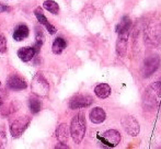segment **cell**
Segmentation results:
<instances>
[{"mask_svg":"<svg viewBox=\"0 0 161 149\" xmlns=\"http://www.w3.org/2000/svg\"><path fill=\"white\" fill-rule=\"evenodd\" d=\"M145 110H156L161 107V81L150 85L144 94Z\"/></svg>","mask_w":161,"mask_h":149,"instance_id":"obj_1","label":"cell"},{"mask_svg":"<svg viewBox=\"0 0 161 149\" xmlns=\"http://www.w3.org/2000/svg\"><path fill=\"white\" fill-rule=\"evenodd\" d=\"M70 135L76 144H80L86 135V117L83 113H79L71 119Z\"/></svg>","mask_w":161,"mask_h":149,"instance_id":"obj_2","label":"cell"},{"mask_svg":"<svg viewBox=\"0 0 161 149\" xmlns=\"http://www.w3.org/2000/svg\"><path fill=\"white\" fill-rule=\"evenodd\" d=\"M145 40L151 45H158L161 40V24L153 21L148 24L145 30Z\"/></svg>","mask_w":161,"mask_h":149,"instance_id":"obj_3","label":"cell"},{"mask_svg":"<svg viewBox=\"0 0 161 149\" xmlns=\"http://www.w3.org/2000/svg\"><path fill=\"white\" fill-rule=\"evenodd\" d=\"M31 89L36 96L40 97H46L49 91V86L47 80L44 78L41 73L36 74V76L33 78V81L31 83Z\"/></svg>","mask_w":161,"mask_h":149,"instance_id":"obj_4","label":"cell"},{"mask_svg":"<svg viewBox=\"0 0 161 149\" xmlns=\"http://www.w3.org/2000/svg\"><path fill=\"white\" fill-rule=\"evenodd\" d=\"M161 59L158 55H150L145 59L142 65V74L144 77H150L160 67Z\"/></svg>","mask_w":161,"mask_h":149,"instance_id":"obj_5","label":"cell"},{"mask_svg":"<svg viewBox=\"0 0 161 149\" xmlns=\"http://www.w3.org/2000/svg\"><path fill=\"white\" fill-rule=\"evenodd\" d=\"M122 126L125 130V132L130 136H137L139 134L140 126L138 121L131 115H125L124 117H122Z\"/></svg>","mask_w":161,"mask_h":149,"instance_id":"obj_6","label":"cell"},{"mask_svg":"<svg viewBox=\"0 0 161 149\" xmlns=\"http://www.w3.org/2000/svg\"><path fill=\"white\" fill-rule=\"evenodd\" d=\"M99 139L102 141V144L108 146V147H115L121 141V135L117 130H108L102 134V136H97Z\"/></svg>","mask_w":161,"mask_h":149,"instance_id":"obj_7","label":"cell"},{"mask_svg":"<svg viewBox=\"0 0 161 149\" xmlns=\"http://www.w3.org/2000/svg\"><path fill=\"white\" fill-rule=\"evenodd\" d=\"M31 119L26 116H22L20 119H15L10 126V133L12 135V137H20L22 134H23L24 130L28 128L29 124H30Z\"/></svg>","mask_w":161,"mask_h":149,"instance_id":"obj_8","label":"cell"},{"mask_svg":"<svg viewBox=\"0 0 161 149\" xmlns=\"http://www.w3.org/2000/svg\"><path fill=\"white\" fill-rule=\"evenodd\" d=\"M93 103V99L90 96H76L75 98H72L69 102L70 109L76 110V109H82V108H88Z\"/></svg>","mask_w":161,"mask_h":149,"instance_id":"obj_9","label":"cell"},{"mask_svg":"<svg viewBox=\"0 0 161 149\" xmlns=\"http://www.w3.org/2000/svg\"><path fill=\"white\" fill-rule=\"evenodd\" d=\"M128 36H129V31L119 32V37H117L116 41V52L121 57H124L127 54Z\"/></svg>","mask_w":161,"mask_h":149,"instance_id":"obj_10","label":"cell"},{"mask_svg":"<svg viewBox=\"0 0 161 149\" xmlns=\"http://www.w3.org/2000/svg\"><path fill=\"white\" fill-rule=\"evenodd\" d=\"M34 13H35L36 18H37V20L40 21L41 24H43V25L46 26V30L48 31L49 34H55L56 33V29L54 25H52L51 23H49L48 21H47V18L44 15V13H43V10L42 8H36L35 10H34Z\"/></svg>","mask_w":161,"mask_h":149,"instance_id":"obj_11","label":"cell"},{"mask_svg":"<svg viewBox=\"0 0 161 149\" xmlns=\"http://www.w3.org/2000/svg\"><path fill=\"white\" fill-rule=\"evenodd\" d=\"M26 86V81L20 76H11L8 79V87L12 90H23Z\"/></svg>","mask_w":161,"mask_h":149,"instance_id":"obj_12","label":"cell"},{"mask_svg":"<svg viewBox=\"0 0 161 149\" xmlns=\"http://www.w3.org/2000/svg\"><path fill=\"white\" fill-rule=\"evenodd\" d=\"M106 119V114L104 112V110L102 108H94L90 112V119H91L92 123L94 124H100L102 122H104Z\"/></svg>","mask_w":161,"mask_h":149,"instance_id":"obj_13","label":"cell"},{"mask_svg":"<svg viewBox=\"0 0 161 149\" xmlns=\"http://www.w3.org/2000/svg\"><path fill=\"white\" fill-rule=\"evenodd\" d=\"M111 87L108 83H100L94 88V93L97 94V98L100 99H106L111 94Z\"/></svg>","mask_w":161,"mask_h":149,"instance_id":"obj_14","label":"cell"},{"mask_svg":"<svg viewBox=\"0 0 161 149\" xmlns=\"http://www.w3.org/2000/svg\"><path fill=\"white\" fill-rule=\"evenodd\" d=\"M35 55L33 47H22L18 51V56L22 62H30Z\"/></svg>","mask_w":161,"mask_h":149,"instance_id":"obj_15","label":"cell"},{"mask_svg":"<svg viewBox=\"0 0 161 149\" xmlns=\"http://www.w3.org/2000/svg\"><path fill=\"white\" fill-rule=\"evenodd\" d=\"M29 35V28L24 24L17 26L13 32V38L15 41H23L25 37H28Z\"/></svg>","mask_w":161,"mask_h":149,"instance_id":"obj_16","label":"cell"},{"mask_svg":"<svg viewBox=\"0 0 161 149\" xmlns=\"http://www.w3.org/2000/svg\"><path fill=\"white\" fill-rule=\"evenodd\" d=\"M56 137L60 143H66L69 137V130H68V126L66 124H60L58 126L57 130H56Z\"/></svg>","mask_w":161,"mask_h":149,"instance_id":"obj_17","label":"cell"},{"mask_svg":"<svg viewBox=\"0 0 161 149\" xmlns=\"http://www.w3.org/2000/svg\"><path fill=\"white\" fill-rule=\"evenodd\" d=\"M130 28H131L130 19H129L127 15H124V17L121 19V21H119V25H117L116 31H117V33L125 32V31H130Z\"/></svg>","mask_w":161,"mask_h":149,"instance_id":"obj_18","label":"cell"},{"mask_svg":"<svg viewBox=\"0 0 161 149\" xmlns=\"http://www.w3.org/2000/svg\"><path fill=\"white\" fill-rule=\"evenodd\" d=\"M67 46V43L63 37H57L53 43V52L54 54H60Z\"/></svg>","mask_w":161,"mask_h":149,"instance_id":"obj_19","label":"cell"},{"mask_svg":"<svg viewBox=\"0 0 161 149\" xmlns=\"http://www.w3.org/2000/svg\"><path fill=\"white\" fill-rule=\"evenodd\" d=\"M44 8L48 12L54 13V14H58V12H59V6L54 0H46V1H44Z\"/></svg>","mask_w":161,"mask_h":149,"instance_id":"obj_20","label":"cell"},{"mask_svg":"<svg viewBox=\"0 0 161 149\" xmlns=\"http://www.w3.org/2000/svg\"><path fill=\"white\" fill-rule=\"evenodd\" d=\"M29 107H30L31 112L33 114H36V113H38L41 111V109H42V103H41V101L38 99L31 98L30 101H29Z\"/></svg>","mask_w":161,"mask_h":149,"instance_id":"obj_21","label":"cell"},{"mask_svg":"<svg viewBox=\"0 0 161 149\" xmlns=\"http://www.w3.org/2000/svg\"><path fill=\"white\" fill-rule=\"evenodd\" d=\"M7 51V40L4 35L0 34V53H4Z\"/></svg>","mask_w":161,"mask_h":149,"instance_id":"obj_22","label":"cell"},{"mask_svg":"<svg viewBox=\"0 0 161 149\" xmlns=\"http://www.w3.org/2000/svg\"><path fill=\"white\" fill-rule=\"evenodd\" d=\"M9 10H10V8H9V7H6V6L0 7V11H1V12H3V11H9Z\"/></svg>","mask_w":161,"mask_h":149,"instance_id":"obj_23","label":"cell"},{"mask_svg":"<svg viewBox=\"0 0 161 149\" xmlns=\"http://www.w3.org/2000/svg\"><path fill=\"white\" fill-rule=\"evenodd\" d=\"M56 148H69V147L66 146V145H57L56 146Z\"/></svg>","mask_w":161,"mask_h":149,"instance_id":"obj_24","label":"cell"},{"mask_svg":"<svg viewBox=\"0 0 161 149\" xmlns=\"http://www.w3.org/2000/svg\"><path fill=\"white\" fill-rule=\"evenodd\" d=\"M2 103H3V102H2V99L0 98V107H1V105H2Z\"/></svg>","mask_w":161,"mask_h":149,"instance_id":"obj_25","label":"cell"},{"mask_svg":"<svg viewBox=\"0 0 161 149\" xmlns=\"http://www.w3.org/2000/svg\"><path fill=\"white\" fill-rule=\"evenodd\" d=\"M160 43H161V40H160Z\"/></svg>","mask_w":161,"mask_h":149,"instance_id":"obj_26","label":"cell"},{"mask_svg":"<svg viewBox=\"0 0 161 149\" xmlns=\"http://www.w3.org/2000/svg\"><path fill=\"white\" fill-rule=\"evenodd\" d=\"M0 146H1V144H0Z\"/></svg>","mask_w":161,"mask_h":149,"instance_id":"obj_27","label":"cell"}]
</instances>
